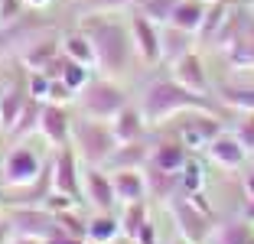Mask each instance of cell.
Returning <instances> with one entry per match:
<instances>
[{
	"instance_id": "cell-4",
	"label": "cell",
	"mask_w": 254,
	"mask_h": 244,
	"mask_svg": "<svg viewBox=\"0 0 254 244\" xmlns=\"http://www.w3.org/2000/svg\"><path fill=\"white\" fill-rule=\"evenodd\" d=\"M130 104L127 91L121 88L114 78H91L82 91H78V108H82L85 118H95V121H111L114 114Z\"/></svg>"
},
{
	"instance_id": "cell-19",
	"label": "cell",
	"mask_w": 254,
	"mask_h": 244,
	"mask_svg": "<svg viewBox=\"0 0 254 244\" xmlns=\"http://www.w3.org/2000/svg\"><path fill=\"white\" fill-rule=\"evenodd\" d=\"M111 183H114V195H118L121 205L147 199V179H143V170H114Z\"/></svg>"
},
{
	"instance_id": "cell-18",
	"label": "cell",
	"mask_w": 254,
	"mask_h": 244,
	"mask_svg": "<svg viewBox=\"0 0 254 244\" xmlns=\"http://www.w3.org/2000/svg\"><path fill=\"white\" fill-rule=\"evenodd\" d=\"M111 130H114V137H118V143L143 140V137H147V118H143L140 108L124 104V108L111 118Z\"/></svg>"
},
{
	"instance_id": "cell-11",
	"label": "cell",
	"mask_w": 254,
	"mask_h": 244,
	"mask_svg": "<svg viewBox=\"0 0 254 244\" xmlns=\"http://www.w3.org/2000/svg\"><path fill=\"white\" fill-rule=\"evenodd\" d=\"M53 189L82 202V170H78V153H75L68 143L59 147V153H56V160H53Z\"/></svg>"
},
{
	"instance_id": "cell-21",
	"label": "cell",
	"mask_w": 254,
	"mask_h": 244,
	"mask_svg": "<svg viewBox=\"0 0 254 244\" xmlns=\"http://www.w3.org/2000/svg\"><path fill=\"white\" fill-rule=\"evenodd\" d=\"M195 36L186 30H180V26H173V23H166V30H160V49H163V62H176L183 56V52L195 49Z\"/></svg>"
},
{
	"instance_id": "cell-38",
	"label": "cell",
	"mask_w": 254,
	"mask_h": 244,
	"mask_svg": "<svg viewBox=\"0 0 254 244\" xmlns=\"http://www.w3.org/2000/svg\"><path fill=\"white\" fill-rule=\"evenodd\" d=\"M13 244H43V241H39V238H16Z\"/></svg>"
},
{
	"instance_id": "cell-33",
	"label": "cell",
	"mask_w": 254,
	"mask_h": 244,
	"mask_svg": "<svg viewBox=\"0 0 254 244\" xmlns=\"http://www.w3.org/2000/svg\"><path fill=\"white\" fill-rule=\"evenodd\" d=\"M26 88H30V98H36V101H49V88H53V75L49 72H33L30 78H26Z\"/></svg>"
},
{
	"instance_id": "cell-42",
	"label": "cell",
	"mask_w": 254,
	"mask_h": 244,
	"mask_svg": "<svg viewBox=\"0 0 254 244\" xmlns=\"http://www.w3.org/2000/svg\"><path fill=\"white\" fill-rule=\"evenodd\" d=\"M245 3H251V7H254V0H245Z\"/></svg>"
},
{
	"instance_id": "cell-25",
	"label": "cell",
	"mask_w": 254,
	"mask_h": 244,
	"mask_svg": "<svg viewBox=\"0 0 254 244\" xmlns=\"http://www.w3.org/2000/svg\"><path fill=\"white\" fill-rule=\"evenodd\" d=\"M62 52H65L68 59L82 62V65H95V46H91V39L85 36V30H72L68 36H62Z\"/></svg>"
},
{
	"instance_id": "cell-12",
	"label": "cell",
	"mask_w": 254,
	"mask_h": 244,
	"mask_svg": "<svg viewBox=\"0 0 254 244\" xmlns=\"http://www.w3.org/2000/svg\"><path fill=\"white\" fill-rule=\"evenodd\" d=\"M39 133L53 147H65L68 137H72V114H68V108H62L56 101H43V108H39Z\"/></svg>"
},
{
	"instance_id": "cell-5",
	"label": "cell",
	"mask_w": 254,
	"mask_h": 244,
	"mask_svg": "<svg viewBox=\"0 0 254 244\" xmlns=\"http://www.w3.org/2000/svg\"><path fill=\"white\" fill-rule=\"evenodd\" d=\"M170 212L173 222H176V231L183 235V241L189 244H205L212 238V218L209 208L199 195H173L170 199Z\"/></svg>"
},
{
	"instance_id": "cell-24",
	"label": "cell",
	"mask_w": 254,
	"mask_h": 244,
	"mask_svg": "<svg viewBox=\"0 0 254 244\" xmlns=\"http://www.w3.org/2000/svg\"><path fill=\"white\" fill-rule=\"evenodd\" d=\"M228 10H232V7H228V0H215V3H209L205 16H202V26H199V33H195V39H199L202 46L215 43V36H218V30H222Z\"/></svg>"
},
{
	"instance_id": "cell-13",
	"label": "cell",
	"mask_w": 254,
	"mask_h": 244,
	"mask_svg": "<svg viewBox=\"0 0 254 244\" xmlns=\"http://www.w3.org/2000/svg\"><path fill=\"white\" fill-rule=\"evenodd\" d=\"M173 78L180 81V85H186L189 91H199V95H209L212 91L209 68H205V62H202V56L195 49L183 52L180 59L173 62Z\"/></svg>"
},
{
	"instance_id": "cell-17",
	"label": "cell",
	"mask_w": 254,
	"mask_h": 244,
	"mask_svg": "<svg viewBox=\"0 0 254 244\" xmlns=\"http://www.w3.org/2000/svg\"><path fill=\"white\" fill-rule=\"evenodd\" d=\"M150 160V143L147 137L143 140H130V143H118L114 153L105 160V170L114 173V170H143Z\"/></svg>"
},
{
	"instance_id": "cell-10",
	"label": "cell",
	"mask_w": 254,
	"mask_h": 244,
	"mask_svg": "<svg viewBox=\"0 0 254 244\" xmlns=\"http://www.w3.org/2000/svg\"><path fill=\"white\" fill-rule=\"evenodd\" d=\"M82 199L88 202L98 212H114L118 205V195H114V183L111 173L105 166H85L82 173Z\"/></svg>"
},
{
	"instance_id": "cell-37",
	"label": "cell",
	"mask_w": 254,
	"mask_h": 244,
	"mask_svg": "<svg viewBox=\"0 0 254 244\" xmlns=\"http://www.w3.org/2000/svg\"><path fill=\"white\" fill-rule=\"evenodd\" d=\"M134 244H160V238H157V225L150 222V218H147V222L140 225V231H137Z\"/></svg>"
},
{
	"instance_id": "cell-8",
	"label": "cell",
	"mask_w": 254,
	"mask_h": 244,
	"mask_svg": "<svg viewBox=\"0 0 254 244\" xmlns=\"http://www.w3.org/2000/svg\"><path fill=\"white\" fill-rule=\"evenodd\" d=\"M43 166H46L43 156H39L30 143H16V147L7 153L0 173H3L7 185H23V183H33V179L43 173Z\"/></svg>"
},
{
	"instance_id": "cell-30",
	"label": "cell",
	"mask_w": 254,
	"mask_h": 244,
	"mask_svg": "<svg viewBox=\"0 0 254 244\" xmlns=\"http://www.w3.org/2000/svg\"><path fill=\"white\" fill-rule=\"evenodd\" d=\"M202 185H205V173H202V163H195L192 156L186 160V166L180 170V192L183 195H199Z\"/></svg>"
},
{
	"instance_id": "cell-9",
	"label": "cell",
	"mask_w": 254,
	"mask_h": 244,
	"mask_svg": "<svg viewBox=\"0 0 254 244\" xmlns=\"http://www.w3.org/2000/svg\"><path fill=\"white\" fill-rule=\"evenodd\" d=\"M130 43H134V56L143 62V65H157L163 62V49H160V26L153 20H147L143 13H134L130 23Z\"/></svg>"
},
{
	"instance_id": "cell-35",
	"label": "cell",
	"mask_w": 254,
	"mask_h": 244,
	"mask_svg": "<svg viewBox=\"0 0 254 244\" xmlns=\"http://www.w3.org/2000/svg\"><path fill=\"white\" fill-rule=\"evenodd\" d=\"M23 3L26 0H0V23H10L23 13Z\"/></svg>"
},
{
	"instance_id": "cell-28",
	"label": "cell",
	"mask_w": 254,
	"mask_h": 244,
	"mask_svg": "<svg viewBox=\"0 0 254 244\" xmlns=\"http://www.w3.org/2000/svg\"><path fill=\"white\" fill-rule=\"evenodd\" d=\"M218 101H225L232 111H254V85H222Z\"/></svg>"
},
{
	"instance_id": "cell-31",
	"label": "cell",
	"mask_w": 254,
	"mask_h": 244,
	"mask_svg": "<svg viewBox=\"0 0 254 244\" xmlns=\"http://www.w3.org/2000/svg\"><path fill=\"white\" fill-rule=\"evenodd\" d=\"M176 0H137V13H143L147 20H153L157 26H166L173 16Z\"/></svg>"
},
{
	"instance_id": "cell-7",
	"label": "cell",
	"mask_w": 254,
	"mask_h": 244,
	"mask_svg": "<svg viewBox=\"0 0 254 244\" xmlns=\"http://www.w3.org/2000/svg\"><path fill=\"white\" fill-rule=\"evenodd\" d=\"M222 130H225V127H222V114H215V111H202V108H192V111L183 114L180 133H176V137H180V140L189 147V153H192V150H205Z\"/></svg>"
},
{
	"instance_id": "cell-32",
	"label": "cell",
	"mask_w": 254,
	"mask_h": 244,
	"mask_svg": "<svg viewBox=\"0 0 254 244\" xmlns=\"http://www.w3.org/2000/svg\"><path fill=\"white\" fill-rule=\"evenodd\" d=\"M137 0H78L75 3V13L91 16V13H108V10H124V7H134Z\"/></svg>"
},
{
	"instance_id": "cell-29",
	"label": "cell",
	"mask_w": 254,
	"mask_h": 244,
	"mask_svg": "<svg viewBox=\"0 0 254 244\" xmlns=\"http://www.w3.org/2000/svg\"><path fill=\"white\" fill-rule=\"evenodd\" d=\"M251 222H225L222 228L212 235L215 244H254V235L248 228Z\"/></svg>"
},
{
	"instance_id": "cell-3",
	"label": "cell",
	"mask_w": 254,
	"mask_h": 244,
	"mask_svg": "<svg viewBox=\"0 0 254 244\" xmlns=\"http://www.w3.org/2000/svg\"><path fill=\"white\" fill-rule=\"evenodd\" d=\"M72 150L82 156L85 166H105V160L114 153L118 137H114L108 121H95V118H75L72 121V137H68Z\"/></svg>"
},
{
	"instance_id": "cell-14",
	"label": "cell",
	"mask_w": 254,
	"mask_h": 244,
	"mask_svg": "<svg viewBox=\"0 0 254 244\" xmlns=\"http://www.w3.org/2000/svg\"><path fill=\"white\" fill-rule=\"evenodd\" d=\"M205 153H209V160L215 163V166H222V170H238V166H245V160H248L245 143H241L235 133H225V130L205 147Z\"/></svg>"
},
{
	"instance_id": "cell-22",
	"label": "cell",
	"mask_w": 254,
	"mask_h": 244,
	"mask_svg": "<svg viewBox=\"0 0 254 244\" xmlns=\"http://www.w3.org/2000/svg\"><path fill=\"white\" fill-rule=\"evenodd\" d=\"M26 98H30V88H26L23 78L3 88V95H0V124H3V130H10V124L16 121V114L23 111Z\"/></svg>"
},
{
	"instance_id": "cell-45",
	"label": "cell",
	"mask_w": 254,
	"mask_h": 244,
	"mask_svg": "<svg viewBox=\"0 0 254 244\" xmlns=\"http://www.w3.org/2000/svg\"><path fill=\"white\" fill-rule=\"evenodd\" d=\"M88 244H95V241H88Z\"/></svg>"
},
{
	"instance_id": "cell-23",
	"label": "cell",
	"mask_w": 254,
	"mask_h": 244,
	"mask_svg": "<svg viewBox=\"0 0 254 244\" xmlns=\"http://www.w3.org/2000/svg\"><path fill=\"white\" fill-rule=\"evenodd\" d=\"M205 10H209V3H205V0H176L170 23L195 36V33H199V26H202V16H205Z\"/></svg>"
},
{
	"instance_id": "cell-2",
	"label": "cell",
	"mask_w": 254,
	"mask_h": 244,
	"mask_svg": "<svg viewBox=\"0 0 254 244\" xmlns=\"http://www.w3.org/2000/svg\"><path fill=\"white\" fill-rule=\"evenodd\" d=\"M147 118V124H160V121L173 118L180 111H192V108H202V111H215L222 114L212 104V95H199V91H189L186 85H180L176 78H153L143 88V98L137 104Z\"/></svg>"
},
{
	"instance_id": "cell-34",
	"label": "cell",
	"mask_w": 254,
	"mask_h": 244,
	"mask_svg": "<svg viewBox=\"0 0 254 244\" xmlns=\"http://www.w3.org/2000/svg\"><path fill=\"white\" fill-rule=\"evenodd\" d=\"M235 137L245 143L248 153H254V111H241V118L235 121Z\"/></svg>"
},
{
	"instance_id": "cell-27",
	"label": "cell",
	"mask_w": 254,
	"mask_h": 244,
	"mask_svg": "<svg viewBox=\"0 0 254 244\" xmlns=\"http://www.w3.org/2000/svg\"><path fill=\"white\" fill-rule=\"evenodd\" d=\"M39 108H43V101H36V98H26L23 111L16 114V121L10 124V130H7L10 137H13V140H23V137H26V133H30L33 127L39 130Z\"/></svg>"
},
{
	"instance_id": "cell-41",
	"label": "cell",
	"mask_w": 254,
	"mask_h": 244,
	"mask_svg": "<svg viewBox=\"0 0 254 244\" xmlns=\"http://www.w3.org/2000/svg\"><path fill=\"white\" fill-rule=\"evenodd\" d=\"M26 3H33V7H46L49 0H26Z\"/></svg>"
},
{
	"instance_id": "cell-20",
	"label": "cell",
	"mask_w": 254,
	"mask_h": 244,
	"mask_svg": "<svg viewBox=\"0 0 254 244\" xmlns=\"http://www.w3.org/2000/svg\"><path fill=\"white\" fill-rule=\"evenodd\" d=\"M114 238H121V222L114 212H95L85 222V241L95 244H111Z\"/></svg>"
},
{
	"instance_id": "cell-6",
	"label": "cell",
	"mask_w": 254,
	"mask_h": 244,
	"mask_svg": "<svg viewBox=\"0 0 254 244\" xmlns=\"http://www.w3.org/2000/svg\"><path fill=\"white\" fill-rule=\"evenodd\" d=\"M7 228L10 235L16 238H49L59 231V218H56V212H49V208H39V205H13L7 215Z\"/></svg>"
},
{
	"instance_id": "cell-26",
	"label": "cell",
	"mask_w": 254,
	"mask_h": 244,
	"mask_svg": "<svg viewBox=\"0 0 254 244\" xmlns=\"http://www.w3.org/2000/svg\"><path fill=\"white\" fill-rule=\"evenodd\" d=\"M147 218H150V212H147V199H140V202H127V205L121 208V215H118V222H121V235L134 241L137 231H140V225L147 222Z\"/></svg>"
},
{
	"instance_id": "cell-16",
	"label": "cell",
	"mask_w": 254,
	"mask_h": 244,
	"mask_svg": "<svg viewBox=\"0 0 254 244\" xmlns=\"http://www.w3.org/2000/svg\"><path fill=\"white\" fill-rule=\"evenodd\" d=\"M189 160V147L180 140V137H173V140H160L150 147V166H157V170H166V173H176L180 176V170L186 166Z\"/></svg>"
},
{
	"instance_id": "cell-43",
	"label": "cell",
	"mask_w": 254,
	"mask_h": 244,
	"mask_svg": "<svg viewBox=\"0 0 254 244\" xmlns=\"http://www.w3.org/2000/svg\"><path fill=\"white\" fill-rule=\"evenodd\" d=\"M205 3H215V0H205Z\"/></svg>"
},
{
	"instance_id": "cell-1",
	"label": "cell",
	"mask_w": 254,
	"mask_h": 244,
	"mask_svg": "<svg viewBox=\"0 0 254 244\" xmlns=\"http://www.w3.org/2000/svg\"><path fill=\"white\" fill-rule=\"evenodd\" d=\"M82 30L95 46V65L108 75V78H121L134 65V43H130V30L124 23L111 20L108 13H91L82 16Z\"/></svg>"
},
{
	"instance_id": "cell-39",
	"label": "cell",
	"mask_w": 254,
	"mask_h": 244,
	"mask_svg": "<svg viewBox=\"0 0 254 244\" xmlns=\"http://www.w3.org/2000/svg\"><path fill=\"white\" fill-rule=\"evenodd\" d=\"M111 244H134V241H130V238H124V235H121V238H114Z\"/></svg>"
},
{
	"instance_id": "cell-44",
	"label": "cell",
	"mask_w": 254,
	"mask_h": 244,
	"mask_svg": "<svg viewBox=\"0 0 254 244\" xmlns=\"http://www.w3.org/2000/svg\"><path fill=\"white\" fill-rule=\"evenodd\" d=\"M180 244H189V241H180Z\"/></svg>"
},
{
	"instance_id": "cell-36",
	"label": "cell",
	"mask_w": 254,
	"mask_h": 244,
	"mask_svg": "<svg viewBox=\"0 0 254 244\" xmlns=\"http://www.w3.org/2000/svg\"><path fill=\"white\" fill-rule=\"evenodd\" d=\"M43 244H88L82 235H72V231H56V235H49V238H43Z\"/></svg>"
},
{
	"instance_id": "cell-40",
	"label": "cell",
	"mask_w": 254,
	"mask_h": 244,
	"mask_svg": "<svg viewBox=\"0 0 254 244\" xmlns=\"http://www.w3.org/2000/svg\"><path fill=\"white\" fill-rule=\"evenodd\" d=\"M3 231H10V228H7V218L0 215V238H3Z\"/></svg>"
},
{
	"instance_id": "cell-15",
	"label": "cell",
	"mask_w": 254,
	"mask_h": 244,
	"mask_svg": "<svg viewBox=\"0 0 254 244\" xmlns=\"http://www.w3.org/2000/svg\"><path fill=\"white\" fill-rule=\"evenodd\" d=\"M46 36L43 33V23L39 20H23V16H16V20H10L3 30H0V52H13V49H26V46L33 43V39Z\"/></svg>"
}]
</instances>
